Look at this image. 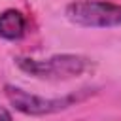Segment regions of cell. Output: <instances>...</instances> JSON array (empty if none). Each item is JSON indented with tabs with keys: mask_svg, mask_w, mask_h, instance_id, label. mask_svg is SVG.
I'll use <instances>...</instances> for the list:
<instances>
[{
	"mask_svg": "<svg viewBox=\"0 0 121 121\" xmlns=\"http://www.w3.org/2000/svg\"><path fill=\"white\" fill-rule=\"evenodd\" d=\"M15 64L34 76V78H42V79H68V78H74V76H79L89 60L81 55H68V53H62V55H53L45 60H36V59H28V57H17L15 59Z\"/></svg>",
	"mask_w": 121,
	"mask_h": 121,
	"instance_id": "6da1fadb",
	"label": "cell"
},
{
	"mask_svg": "<svg viewBox=\"0 0 121 121\" xmlns=\"http://www.w3.org/2000/svg\"><path fill=\"white\" fill-rule=\"evenodd\" d=\"M66 17L79 26H121V6L102 0H79L66 8Z\"/></svg>",
	"mask_w": 121,
	"mask_h": 121,
	"instance_id": "7a4b0ae2",
	"label": "cell"
},
{
	"mask_svg": "<svg viewBox=\"0 0 121 121\" xmlns=\"http://www.w3.org/2000/svg\"><path fill=\"white\" fill-rule=\"evenodd\" d=\"M4 93L11 102V106H15V110L26 115H49V113L66 110L68 106L79 102L85 96V95H66L60 98H43L38 95H30L15 85H6Z\"/></svg>",
	"mask_w": 121,
	"mask_h": 121,
	"instance_id": "3957f363",
	"label": "cell"
},
{
	"mask_svg": "<svg viewBox=\"0 0 121 121\" xmlns=\"http://www.w3.org/2000/svg\"><path fill=\"white\" fill-rule=\"evenodd\" d=\"M26 30V19L17 9H6L0 13V38L19 40Z\"/></svg>",
	"mask_w": 121,
	"mask_h": 121,
	"instance_id": "277c9868",
	"label": "cell"
},
{
	"mask_svg": "<svg viewBox=\"0 0 121 121\" xmlns=\"http://www.w3.org/2000/svg\"><path fill=\"white\" fill-rule=\"evenodd\" d=\"M0 121H13L11 119V113L6 108H0Z\"/></svg>",
	"mask_w": 121,
	"mask_h": 121,
	"instance_id": "5b68a950",
	"label": "cell"
}]
</instances>
